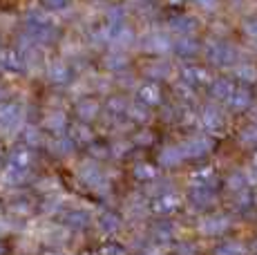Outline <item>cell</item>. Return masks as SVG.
<instances>
[{"mask_svg": "<svg viewBox=\"0 0 257 255\" xmlns=\"http://www.w3.org/2000/svg\"><path fill=\"white\" fill-rule=\"evenodd\" d=\"M146 43H148L146 50H150V52H168V50H170V41H168L166 36H159V34L150 36Z\"/></svg>", "mask_w": 257, "mask_h": 255, "instance_id": "13", "label": "cell"}, {"mask_svg": "<svg viewBox=\"0 0 257 255\" xmlns=\"http://www.w3.org/2000/svg\"><path fill=\"white\" fill-rule=\"evenodd\" d=\"M235 74L239 76V78H244V81H257V70L253 65H248V63H244V65H237V70H235Z\"/></svg>", "mask_w": 257, "mask_h": 255, "instance_id": "16", "label": "cell"}, {"mask_svg": "<svg viewBox=\"0 0 257 255\" xmlns=\"http://www.w3.org/2000/svg\"><path fill=\"white\" fill-rule=\"evenodd\" d=\"M172 3H175V0H172Z\"/></svg>", "mask_w": 257, "mask_h": 255, "instance_id": "26", "label": "cell"}, {"mask_svg": "<svg viewBox=\"0 0 257 255\" xmlns=\"http://www.w3.org/2000/svg\"><path fill=\"white\" fill-rule=\"evenodd\" d=\"M244 32L248 34V36L257 38V18H255V21H248V23H246V25H244Z\"/></svg>", "mask_w": 257, "mask_h": 255, "instance_id": "24", "label": "cell"}, {"mask_svg": "<svg viewBox=\"0 0 257 255\" xmlns=\"http://www.w3.org/2000/svg\"><path fill=\"white\" fill-rule=\"evenodd\" d=\"M208 58L215 65H230V63H235L237 58V52L233 45H226V43H212L208 47Z\"/></svg>", "mask_w": 257, "mask_h": 255, "instance_id": "1", "label": "cell"}, {"mask_svg": "<svg viewBox=\"0 0 257 255\" xmlns=\"http://www.w3.org/2000/svg\"><path fill=\"white\" fill-rule=\"evenodd\" d=\"M246 248L239 242H226L215 248V255H244Z\"/></svg>", "mask_w": 257, "mask_h": 255, "instance_id": "14", "label": "cell"}, {"mask_svg": "<svg viewBox=\"0 0 257 255\" xmlns=\"http://www.w3.org/2000/svg\"><path fill=\"white\" fill-rule=\"evenodd\" d=\"M228 188L235 190V193L244 190L246 188V175H233V177L228 179Z\"/></svg>", "mask_w": 257, "mask_h": 255, "instance_id": "18", "label": "cell"}, {"mask_svg": "<svg viewBox=\"0 0 257 255\" xmlns=\"http://www.w3.org/2000/svg\"><path fill=\"white\" fill-rule=\"evenodd\" d=\"M233 92H235V85L228 78H217V81L212 83V96L219 101H228L230 96H233Z\"/></svg>", "mask_w": 257, "mask_h": 255, "instance_id": "7", "label": "cell"}, {"mask_svg": "<svg viewBox=\"0 0 257 255\" xmlns=\"http://www.w3.org/2000/svg\"><path fill=\"white\" fill-rule=\"evenodd\" d=\"M244 141L246 144H257V128H250L244 132Z\"/></svg>", "mask_w": 257, "mask_h": 255, "instance_id": "25", "label": "cell"}, {"mask_svg": "<svg viewBox=\"0 0 257 255\" xmlns=\"http://www.w3.org/2000/svg\"><path fill=\"white\" fill-rule=\"evenodd\" d=\"M230 226V219L226 217V215H210V217L201 219L199 224V230L204 235H208V237H215V235H221L226 233Z\"/></svg>", "mask_w": 257, "mask_h": 255, "instance_id": "2", "label": "cell"}, {"mask_svg": "<svg viewBox=\"0 0 257 255\" xmlns=\"http://www.w3.org/2000/svg\"><path fill=\"white\" fill-rule=\"evenodd\" d=\"M101 255H125V251H123L121 246H114V244H110V246L103 248Z\"/></svg>", "mask_w": 257, "mask_h": 255, "instance_id": "22", "label": "cell"}, {"mask_svg": "<svg viewBox=\"0 0 257 255\" xmlns=\"http://www.w3.org/2000/svg\"><path fill=\"white\" fill-rule=\"evenodd\" d=\"M212 199H215V195H212V190L208 186H195L190 193L192 208H206V206H210Z\"/></svg>", "mask_w": 257, "mask_h": 255, "instance_id": "4", "label": "cell"}, {"mask_svg": "<svg viewBox=\"0 0 257 255\" xmlns=\"http://www.w3.org/2000/svg\"><path fill=\"white\" fill-rule=\"evenodd\" d=\"M177 206H179V197H177L175 193H164V195H159V199L155 202V210L161 215H168V213H172V210H177Z\"/></svg>", "mask_w": 257, "mask_h": 255, "instance_id": "6", "label": "cell"}, {"mask_svg": "<svg viewBox=\"0 0 257 255\" xmlns=\"http://www.w3.org/2000/svg\"><path fill=\"white\" fill-rule=\"evenodd\" d=\"M246 181H250V184L257 181V153L253 155V159H250V168H248V173H246Z\"/></svg>", "mask_w": 257, "mask_h": 255, "instance_id": "20", "label": "cell"}, {"mask_svg": "<svg viewBox=\"0 0 257 255\" xmlns=\"http://www.w3.org/2000/svg\"><path fill=\"white\" fill-rule=\"evenodd\" d=\"M210 148H212V141L208 139V137H195V139H190L188 144L181 146L184 155L186 157H195V159H197V157L208 155Z\"/></svg>", "mask_w": 257, "mask_h": 255, "instance_id": "3", "label": "cell"}, {"mask_svg": "<svg viewBox=\"0 0 257 255\" xmlns=\"http://www.w3.org/2000/svg\"><path fill=\"white\" fill-rule=\"evenodd\" d=\"M184 157L186 155H184V150H181V148H166L164 153H161L159 159H161V164H164V166H177L181 159H184Z\"/></svg>", "mask_w": 257, "mask_h": 255, "instance_id": "11", "label": "cell"}, {"mask_svg": "<svg viewBox=\"0 0 257 255\" xmlns=\"http://www.w3.org/2000/svg\"><path fill=\"white\" fill-rule=\"evenodd\" d=\"M101 228L105 230V233H114V230L118 228V219L114 217V215H105V217L101 219Z\"/></svg>", "mask_w": 257, "mask_h": 255, "instance_id": "19", "label": "cell"}, {"mask_svg": "<svg viewBox=\"0 0 257 255\" xmlns=\"http://www.w3.org/2000/svg\"><path fill=\"white\" fill-rule=\"evenodd\" d=\"M184 81L190 83V85H199V83L208 81V72H206L204 67L188 65V67H184Z\"/></svg>", "mask_w": 257, "mask_h": 255, "instance_id": "8", "label": "cell"}, {"mask_svg": "<svg viewBox=\"0 0 257 255\" xmlns=\"http://www.w3.org/2000/svg\"><path fill=\"white\" fill-rule=\"evenodd\" d=\"M172 29H177V32H192V29H197V21L195 18H190V16H177V18H172Z\"/></svg>", "mask_w": 257, "mask_h": 255, "instance_id": "12", "label": "cell"}, {"mask_svg": "<svg viewBox=\"0 0 257 255\" xmlns=\"http://www.w3.org/2000/svg\"><path fill=\"white\" fill-rule=\"evenodd\" d=\"M197 5H199L204 12H215V7H217V3L215 0H195Z\"/></svg>", "mask_w": 257, "mask_h": 255, "instance_id": "23", "label": "cell"}, {"mask_svg": "<svg viewBox=\"0 0 257 255\" xmlns=\"http://www.w3.org/2000/svg\"><path fill=\"white\" fill-rule=\"evenodd\" d=\"M139 99L143 103H148V105H155V103L161 101V92L155 83H146V85L139 90Z\"/></svg>", "mask_w": 257, "mask_h": 255, "instance_id": "10", "label": "cell"}, {"mask_svg": "<svg viewBox=\"0 0 257 255\" xmlns=\"http://www.w3.org/2000/svg\"><path fill=\"white\" fill-rule=\"evenodd\" d=\"M197 50H199V45H197V41H192V38H181V41L177 43V52H179L181 56H192Z\"/></svg>", "mask_w": 257, "mask_h": 255, "instance_id": "15", "label": "cell"}, {"mask_svg": "<svg viewBox=\"0 0 257 255\" xmlns=\"http://www.w3.org/2000/svg\"><path fill=\"white\" fill-rule=\"evenodd\" d=\"M228 105L233 107V110H246V107L250 105V94H248V90H244V87H235L233 96L228 99Z\"/></svg>", "mask_w": 257, "mask_h": 255, "instance_id": "9", "label": "cell"}, {"mask_svg": "<svg viewBox=\"0 0 257 255\" xmlns=\"http://www.w3.org/2000/svg\"><path fill=\"white\" fill-rule=\"evenodd\" d=\"M78 112H81V114H87L85 119H92V116L96 114V103H90V105H83V107H78Z\"/></svg>", "mask_w": 257, "mask_h": 255, "instance_id": "21", "label": "cell"}, {"mask_svg": "<svg viewBox=\"0 0 257 255\" xmlns=\"http://www.w3.org/2000/svg\"><path fill=\"white\" fill-rule=\"evenodd\" d=\"M201 123H204L206 130L217 132V130H221V125H224V116H221V112L217 110V107L208 105L204 110V114H201Z\"/></svg>", "mask_w": 257, "mask_h": 255, "instance_id": "5", "label": "cell"}, {"mask_svg": "<svg viewBox=\"0 0 257 255\" xmlns=\"http://www.w3.org/2000/svg\"><path fill=\"white\" fill-rule=\"evenodd\" d=\"M212 177H215V173H212V168H201L199 173H195V175H192V184H195V186H208Z\"/></svg>", "mask_w": 257, "mask_h": 255, "instance_id": "17", "label": "cell"}]
</instances>
